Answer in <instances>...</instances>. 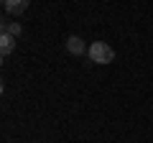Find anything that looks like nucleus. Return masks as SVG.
I'll return each mask as SVG.
<instances>
[{
  "label": "nucleus",
  "instance_id": "f257e3e1",
  "mask_svg": "<svg viewBox=\"0 0 153 143\" xmlns=\"http://www.w3.org/2000/svg\"><path fill=\"white\" fill-rule=\"evenodd\" d=\"M89 59L92 61H97V64H110V61L115 59V51H112V46L110 44H105V41H94L92 46H89Z\"/></svg>",
  "mask_w": 153,
  "mask_h": 143
},
{
  "label": "nucleus",
  "instance_id": "f03ea898",
  "mask_svg": "<svg viewBox=\"0 0 153 143\" xmlns=\"http://www.w3.org/2000/svg\"><path fill=\"white\" fill-rule=\"evenodd\" d=\"M66 51L74 54V56H82L84 51H89V49L84 46V41L79 39V36H69V39H66Z\"/></svg>",
  "mask_w": 153,
  "mask_h": 143
},
{
  "label": "nucleus",
  "instance_id": "7ed1b4c3",
  "mask_svg": "<svg viewBox=\"0 0 153 143\" xmlns=\"http://www.w3.org/2000/svg\"><path fill=\"white\" fill-rule=\"evenodd\" d=\"M3 8H5L8 13H16V16H18V13H23L28 8V0H5Z\"/></svg>",
  "mask_w": 153,
  "mask_h": 143
},
{
  "label": "nucleus",
  "instance_id": "20e7f679",
  "mask_svg": "<svg viewBox=\"0 0 153 143\" xmlns=\"http://www.w3.org/2000/svg\"><path fill=\"white\" fill-rule=\"evenodd\" d=\"M21 23H13V21H3V33H8V36H13V39H18L21 36Z\"/></svg>",
  "mask_w": 153,
  "mask_h": 143
},
{
  "label": "nucleus",
  "instance_id": "39448f33",
  "mask_svg": "<svg viewBox=\"0 0 153 143\" xmlns=\"http://www.w3.org/2000/svg\"><path fill=\"white\" fill-rule=\"evenodd\" d=\"M13 46H16V39H13V36H8V33H3V36H0V51H3V56L10 54Z\"/></svg>",
  "mask_w": 153,
  "mask_h": 143
}]
</instances>
